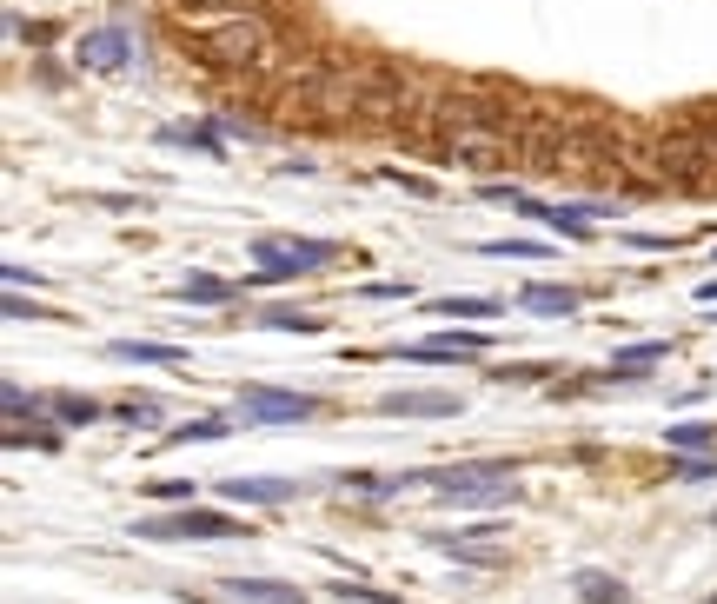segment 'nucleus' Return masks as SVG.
<instances>
[{
    "instance_id": "nucleus-1",
    "label": "nucleus",
    "mask_w": 717,
    "mask_h": 604,
    "mask_svg": "<svg viewBox=\"0 0 717 604\" xmlns=\"http://www.w3.org/2000/svg\"><path fill=\"white\" fill-rule=\"evenodd\" d=\"M405 485H432L445 505H512L518 485L512 465H445V472H405Z\"/></svg>"
},
{
    "instance_id": "nucleus-2",
    "label": "nucleus",
    "mask_w": 717,
    "mask_h": 604,
    "mask_svg": "<svg viewBox=\"0 0 717 604\" xmlns=\"http://www.w3.org/2000/svg\"><path fill=\"white\" fill-rule=\"evenodd\" d=\"M253 259H259L253 286H273V279L326 273L332 259H339V246H332V239H286V233H259V239H253Z\"/></svg>"
},
{
    "instance_id": "nucleus-3",
    "label": "nucleus",
    "mask_w": 717,
    "mask_h": 604,
    "mask_svg": "<svg viewBox=\"0 0 717 604\" xmlns=\"http://www.w3.org/2000/svg\"><path fill=\"white\" fill-rule=\"evenodd\" d=\"M439 166H465V173H478V180H498V173H512L525 153H518V140L512 133H459V140H445L439 153H432Z\"/></svg>"
},
{
    "instance_id": "nucleus-4",
    "label": "nucleus",
    "mask_w": 717,
    "mask_h": 604,
    "mask_svg": "<svg viewBox=\"0 0 717 604\" xmlns=\"http://www.w3.org/2000/svg\"><path fill=\"white\" fill-rule=\"evenodd\" d=\"M140 538H153V545H166V538H246L253 525H239V518H226V512H200V505H186V512H173V518H140Z\"/></svg>"
},
{
    "instance_id": "nucleus-5",
    "label": "nucleus",
    "mask_w": 717,
    "mask_h": 604,
    "mask_svg": "<svg viewBox=\"0 0 717 604\" xmlns=\"http://www.w3.org/2000/svg\"><path fill=\"white\" fill-rule=\"evenodd\" d=\"M239 419H246V425H299V419H319V399H313V392L246 385V392H239Z\"/></svg>"
},
{
    "instance_id": "nucleus-6",
    "label": "nucleus",
    "mask_w": 717,
    "mask_h": 604,
    "mask_svg": "<svg viewBox=\"0 0 717 604\" xmlns=\"http://www.w3.org/2000/svg\"><path fill=\"white\" fill-rule=\"evenodd\" d=\"M133 54H140V40H133L127 20H107V27H87L74 47L80 67H93V74H120V67H133Z\"/></svg>"
},
{
    "instance_id": "nucleus-7",
    "label": "nucleus",
    "mask_w": 717,
    "mask_h": 604,
    "mask_svg": "<svg viewBox=\"0 0 717 604\" xmlns=\"http://www.w3.org/2000/svg\"><path fill=\"white\" fill-rule=\"evenodd\" d=\"M379 412H392V419H452V412H459V392H419V385H399V392L379 399Z\"/></svg>"
},
{
    "instance_id": "nucleus-8",
    "label": "nucleus",
    "mask_w": 717,
    "mask_h": 604,
    "mask_svg": "<svg viewBox=\"0 0 717 604\" xmlns=\"http://www.w3.org/2000/svg\"><path fill=\"white\" fill-rule=\"evenodd\" d=\"M671 359V339H638V346H625L618 359H611V372H598V385H638L651 366H664Z\"/></svg>"
},
{
    "instance_id": "nucleus-9",
    "label": "nucleus",
    "mask_w": 717,
    "mask_h": 604,
    "mask_svg": "<svg viewBox=\"0 0 717 604\" xmlns=\"http://www.w3.org/2000/svg\"><path fill=\"white\" fill-rule=\"evenodd\" d=\"M220 492L233 505H286L299 498V478H220Z\"/></svg>"
},
{
    "instance_id": "nucleus-10",
    "label": "nucleus",
    "mask_w": 717,
    "mask_h": 604,
    "mask_svg": "<svg viewBox=\"0 0 717 604\" xmlns=\"http://www.w3.org/2000/svg\"><path fill=\"white\" fill-rule=\"evenodd\" d=\"M405 359H478L485 352V332H432V339H412L399 346Z\"/></svg>"
},
{
    "instance_id": "nucleus-11",
    "label": "nucleus",
    "mask_w": 717,
    "mask_h": 604,
    "mask_svg": "<svg viewBox=\"0 0 717 604\" xmlns=\"http://www.w3.org/2000/svg\"><path fill=\"white\" fill-rule=\"evenodd\" d=\"M160 140H166V147H200L206 160H226L220 120H213V127H206V120H173V127H160Z\"/></svg>"
},
{
    "instance_id": "nucleus-12",
    "label": "nucleus",
    "mask_w": 717,
    "mask_h": 604,
    "mask_svg": "<svg viewBox=\"0 0 717 604\" xmlns=\"http://www.w3.org/2000/svg\"><path fill=\"white\" fill-rule=\"evenodd\" d=\"M571 591H578V604H625L631 598L625 578H618V571H598V565L571 571Z\"/></svg>"
},
{
    "instance_id": "nucleus-13",
    "label": "nucleus",
    "mask_w": 717,
    "mask_h": 604,
    "mask_svg": "<svg viewBox=\"0 0 717 604\" xmlns=\"http://www.w3.org/2000/svg\"><path fill=\"white\" fill-rule=\"evenodd\" d=\"M226 591H233L239 604H306V591L279 585V578H226Z\"/></svg>"
},
{
    "instance_id": "nucleus-14",
    "label": "nucleus",
    "mask_w": 717,
    "mask_h": 604,
    "mask_svg": "<svg viewBox=\"0 0 717 604\" xmlns=\"http://www.w3.org/2000/svg\"><path fill=\"white\" fill-rule=\"evenodd\" d=\"M113 359L120 366H180V346H160V339H113Z\"/></svg>"
},
{
    "instance_id": "nucleus-15",
    "label": "nucleus",
    "mask_w": 717,
    "mask_h": 604,
    "mask_svg": "<svg viewBox=\"0 0 717 604\" xmlns=\"http://www.w3.org/2000/svg\"><path fill=\"white\" fill-rule=\"evenodd\" d=\"M173 299H186V306H226V299H233V286H226V279H213V273H186L180 286H173Z\"/></svg>"
},
{
    "instance_id": "nucleus-16",
    "label": "nucleus",
    "mask_w": 717,
    "mask_h": 604,
    "mask_svg": "<svg viewBox=\"0 0 717 604\" xmlns=\"http://www.w3.org/2000/svg\"><path fill=\"white\" fill-rule=\"evenodd\" d=\"M518 306H525V312H558V319H571V312H578V293H571V286H525V293H518Z\"/></svg>"
},
{
    "instance_id": "nucleus-17",
    "label": "nucleus",
    "mask_w": 717,
    "mask_h": 604,
    "mask_svg": "<svg viewBox=\"0 0 717 604\" xmlns=\"http://www.w3.org/2000/svg\"><path fill=\"white\" fill-rule=\"evenodd\" d=\"M432 312L439 319H492L498 299L492 293H452V299H432Z\"/></svg>"
},
{
    "instance_id": "nucleus-18",
    "label": "nucleus",
    "mask_w": 717,
    "mask_h": 604,
    "mask_svg": "<svg viewBox=\"0 0 717 604\" xmlns=\"http://www.w3.org/2000/svg\"><path fill=\"white\" fill-rule=\"evenodd\" d=\"M47 412H54V419H67V425H93V419H100V399H87V392H54V399H47Z\"/></svg>"
},
{
    "instance_id": "nucleus-19",
    "label": "nucleus",
    "mask_w": 717,
    "mask_h": 604,
    "mask_svg": "<svg viewBox=\"0 0 717 604\" xmlns=\"http://www.w3.org/2000/svg\"><path fill=\"white\" fill-rule=\"evenodd\" d=\"M259 326H273V332H326V319H313V312H293V306H273V312H259Z\"/></svg>"
},
{
    "instance_id": "nucleus-20",
    "label": "nucleus",
    "mask_w": 717,
    "mask_h": 604,
    "mask_svg": "<svg viewBox=\"0 0 717 604\" xmlns=\"http://www.w3.org/2000/svg\"><path fill=\"white\" fill-rule=\"evenodd\" d=\"M664 445H671V452H711V445H717V425H671V432H664Z\"/></svg>"
},
{
    "instance_id": "nucleus-21",
    "label": "nucleus",
    "mask_w": 717,
    "mask_h": 604,
    "mask_svg": "<svg viewBox=\"0 0 717 604\" xmlns=\"http://www.w3.org/2000/svg\"><path fill=\"white\" fill-rule=\"evenodd\" d=\"M478 253H492V259H545V246H538V239H485Z\"/></svg>"
},
{
    "instance_id": "nucleus-22",
    "label": "nucleus",
    "mask_w": 717,
    "mask_h": 604,
    "mask_svg": "<svg viewBox=\"0 0 717 604\" xmlns=\"http://www.w3.org/2000/svg\"><path fill=\"white\" fill-rule=\"evenodd\" d=\"M233 425L226 419H193V425H180V432H166V445H193V439H226Z\"/></svg>"
},
{
    "instance_id": "nucleus-23",
    "label": "nucleus",
    "mask_w": 717,
    "mask_h": 604,
    "mask_svg": "<svg viewBox=\"0 0 717 604\" xmlns=\"http://www.w3.org/2000/svg\"><path fill=\"white\" fill-rule=\"evenodd\" d=\"M147 492H153V498H166V505H193V485H186V478H153Z\"/></svg>"
},
{
    "instance_id": "nucleus-24",
    "label": "nucleus",
    "mask_w": 717,
    "mask_h": 604,
    "mask_svg": "<svg viewBox=\"0 0 717 604\" xmlns=\"http://www.w3.org/2000/svg\"><path fill=\"white\" fill-rule=\"evenodd\" d=\"M332 591H339L346 604H399L392 591H379V585H332Z\"/></svg>"
},
{
    "instance_id": "nucleus-25",
    "label": "nucleus",
    "mask_w": 717,
    "mask_h": 604,
    "mask_svg": "<svg viewBox=\"0 0 717 604\" xmlns=\"http://www.w3.org/2000/svg\"><path fill=\"white\" fill-rule=\"evenodd\" d=\"M120 419H133V425H160V399H120Z\"/></svg>"
},
{
    "instance_id": "nucleus-26",
    "label": "nucleus",
    "mask_w": 717,
    "mask_h": 604,
    "mask_svg": "<svg viewBox=\"0 0 717 604\" xmlns=\"http://www.w3.org/2000/svg\"><path fill=\"white\" fill-rule=\"evenodd\" d=\"M7 319H60V312H47V306H34V299L7 293Z\"/></svg>"
},
{
    "instance_id": "nucleus-27",
    "label": "nucleus",
    "mask_w": 717,
    "mask_h": 604,
    "mask_svg": "<svg viewBox=\"0 0 717 604\" xmlns=\"http://www.w3.org/2000/svg\"><path fill=\"white\" fill-rule=\"evenodd\" d=\"M40 405H47V399H27L20 385H7V419H27V412H40Z\"/></svg>"
},
{
    "instance_id": "nucleus-28",
    "label": "nucleus",
    "mask_w": 717,
    "mask_h": 604,
    "mask_svg": "<svg viewBox=\"0 0 717 604\" xmlns=\"http://www.w3.org/2000/svg\"><path fill=\"white\" fill-rule=\"evenodd\" d=\"M545 372H552V366H505V372H492V379H498V385H512V379L532 385V379H545Z\"/></svg>"
},
{
    "instance_id": "nucleus-29",
    "label": "nucleus",
    "mask_w": 717,
    "mask_h": 604,
    "mask_svg": "<svg viewBox=\"0 0 717 604\" xmlns=\"http://www.w3.org/2000/svg\"><path fill=\"white\" fill-rule=\"evenodd\" d=\"M405 293H412L405 279H379V286H366V299H405Z\"/></svg>"
},
{
    "instance_id": "nucleus-30",
    "label": "nucleus",
    "mask_w": 717,
    "mask_h": 604,
    "mask_svg": "<svg viewBox=\"0 0 717 604\" xmlns=\"http://www.w3.org/2000/svg\"><path fill=\"white\" fill-rule=\"evenodd\" d=\"M386 180H399L405 193H432V180H419V173H399V166H386Z\"/></svg>"
},
{
    "instance_id": "nucleus-31",
    "label": "nucleus",
    "mask_w": 717,
    "mask_h": 604,
    "mask_svg": "<svg viewBox=\"0 0 717 604\" xmlns=\"http://www.w3.org/2000/svg\"><path fill=\"white\" fill-rule=\"evenodd\" d=\"M698 299H704V306H717V279H704V286H698Z\"/></svg>"
},
{
    "instance_id": "nucleus-32",
    "label": "nucleus",
    "mask_w": 717,
    "mask_h": 604,
    "mask_svg": "<svg viewBox=\"0 0 717 604\" xmlns=\"http://www.w3.org/2000/svg\"><path fill=\"white\" fill-rule=\"evenodd\" d=\"M711 604H717V598H711Z\"/></svg>"
}]
</instances>
